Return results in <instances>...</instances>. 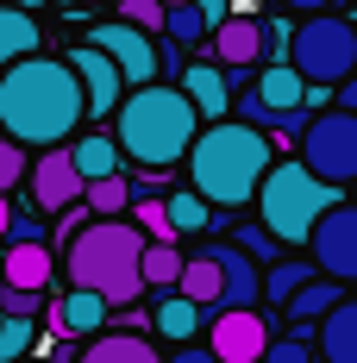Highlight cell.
Here are the masks:
<instances>
[{"label": "cell", "mask_w": 357, "mask_h": 363, "mask_svg": "<svg viewBox=\"0 0 357 363\" xmlns=\"http://www.w3.org/2000/svg\"><path fill=\"white\" fill-rule=\"evenodd\" d=\"M314 363H357V301H332L314 320Z\"/></svg>", "instance_id": "14"}, {"label": "cell", "mask_w": 357, "mask_h": 363, "mask_svg": "<svg viewBox=\"0 0 357 363\" xmlns=\"http://www.w3.org/2000/svg\"><path fill=\"white\" fill-rule=\"evenodd\" d=\"M0 6H26V13H38V6H50V0H0Z\"/></svg>", "instance_id": "38"}, {"label": "cell", "mask_w": 357, "mask_h": 363, "mask_svg": "<svg viewBox=\"0 0 357 363\" xmlns=\"http://www.w3.org/2000/svg\"><path fill=\"white\" fill-rule=\"evenodd\" d=\"M288 69L307 88H332L357 69V26L345 13H314L307 26L288 32Z\"/></svg>", "instance_id": "6"}, {"label": "cell", "mask_w": 357, "mask_h": 363, "mask_svg": "<svg viewBox=\"0 0 357 363\" xmlns=\"http://www.w3.org/2000/svg\"><path fill=\"white\" fill-rule=\"evenodd\" d=\"M163 6H182V0H163Z\"/></svg>", "instance_id": "40"}, {"label": "cell", "mask_w": 357, "mask_h": 363, "mask_svg": "<svg viewBox=\"0 0 357 363\" xmlns=\"http://www.w3.org/2000/svg\"><path fill=\"white\" fill-rule=\"evenodd\" d=\"M282 6H307V13H320L326 0H282Z\"/></svg>", "instance_id": "39"}, {"label": "cell", "mask_w": 357, "mask_h": 363, "mask_svg": "<svg viewBox=\"0 0 357 363\" xmlns=\"http://www.w3.org/2000/svg\"><path fill=\"white\" fill-rule=\"evenodd\" d=\"M6 225H13V194H0V238H6Z\"/></svg>", "instance_id": "37"}, {"label": "cell", "mask_w": 357, "mask_h": 363, "mask_svg": "<svg viewBox=\"0 0 357 363\" xmlns=\"http://www.w3.org/2000/svg\"><path fill=\"white\" fill-rule=\"evenodd\" d=\"M75 363H163V351L150 332H101L75 351Z\"/></svg>", "instance_id": "17"}, {"label": "cell", "mask_w": 357, "mask_h": 363, "mask_svg": "<svg viewBox=\"0 0 357 363\" xmlns=\"http://www.w3.org/2000/svg\"><path fill=\"white\" fill-rule=\"evenodd\" d=\"M157 32L170 38V44H201V38H207V19H201L194 0H182V6H163V26H157Z\"/></svg>", "instance_id": "28"}, {"label": "cell", "mask_w": 357, "mask_h": 363, "mask_svg": "<svg viewBox=\"0 0 357 363\" xmlns=\"http://www.w3.org/2000/svg\"><path fill=\"white\" fill-rule=\"evenodd\" d=\"M263 345H270L263 307H219V313H207V351L219 363H257Z\"/></svg>", "instance_id": "9"}, {"label": "cell", "mask_w": 357, "mask_h": 363, "mask_svg": "<svg viewBox=\"0 0 357 363\" xmlns=\"http://www.w3.org/2000/svg\"><path fill=\"white\" fill-rule=\"evenodd\" d=\"M88 44L107 57L113 69H119V82H126V88H138V82H157V44H150V32L126 26V19H113V26H101Z\"/></svg>", "instance_id": "11"}, {"label": "cell", "mask_w": 357, "mask_h": 363, "mask_svg": "<svg viewBox=\"0 0 357 363\" xmlns=\"http://www.w3.org/2000/svg\"><path fill=\"white\" fill-rule=\"evenodd\" d=\"M251 201H257V219H263V232H270L276 245H307L314 219H320L332 201H345V188L320 182L314 169H301V157H295V163L276 157V163L257 176Z\"/></svg>", "instance_id": "5"}, {"label": "cell", "mask_w": 357, "mask_h": 363, "mask_svg": "<svg viewBox=\"0 0 357 363\" xmlns=\"http://www.w3.org/2000/svg\"><path fill=\"white\" fill-rule=\"evenodd\" d=\"M257 363H314V345L307 338H270Z\"/></svg>", "instance_id": "32"}, {"label": "cell", "mask_w": 357, "mask_h": 363, "mask_svg": "<svg viewBox=\"0 0 357 363\" xmlns=\"http://www.w3.org/2000/svg\"><path fill=\"white\" fill-rule=\"evenodd\" d=\"M194 132H201V113L188 107V94L170 88V82H138L113 107V145H119V157H132L138 169L182 163V150L194 145Z\"/></svg>", "instance_id": "3"}, {"label": "cell", "mask_w": 357, "mask_h": 363, "mask_svg": "<svg viewBox=\"0 0 357 363\" xmlns=\"http://www.w3.org/2000/svg\"><path fill=\"white\" fill-rule=\"evenodd\" d=\"M201 320H207V313L170 289L163 301H157V320H150V332H157V338H176V345H182V338H194V332H201Z\"/></svg>", "instance_id": "25"}, {"label": "cell", "mask_w": 357, "mask_h": 363, "mask_svg": "<svg viewBox=\"0 0 357 363\" xmlns=\"http://www.w3.org/2000/svg\"><path fill=\"white\" fill-rule=\"evenodd\" d=\"M82 6H94V0H82Z\"/></svg>", "instance_id": "41"}, {"label": "cell", "mask_w": 357, "mask_h": 363, "mask_svg": "<svg viewBox=\"0 0 357 363\" xmlns=\"http://www.w3.org/2000/svg\"><path fill=\"white\" fill-rule=\"evenodd\" d=\"M38 44H44V32H38L32 13L26 6H0V69L19 63V57H32Z\"/></svg>", "instance_id": "23"}, {"label": "cell", "mask_w": 357, "mask_h": 363, "mask_svg": "<svg viewBox=\"0 0 357 363\" xmlns=\"http://www.w3.org/2000/svg\"><path fill=\"white\" fill-rule=\"evenodd\" d=\"M32 338H38L32 313H0V363H19L32 351Z\"/></svg>", "instance_id": "30"}, {"label": "cell", "mask_w": 357, "mask_h": 363, "mask_svg": "<svg viewBox=\"0 0 357 363\" xmlns=\"http://www.w3.org/2000/svg\"><path fill=\"white\" fill-rule=\"evenodd\" d=\"M70 163H75V176H82V182L113 176V169H119V145H113V132H82V138L70 145Z\"/></svg>", "instance_id": "24"}, {"label": "cell", "mask_w": 357, "mask_h": 363, "mask_svg": "<svg viewBox=\"0 0 357 363\" xmlns=\"http://www.w3.org/2000/svg\"><path fill=\"white\" fill-rule=\"evenodd\" d=\"M207 38H214L219 69H257V63H263V50H270V26H263L257 13H226Z\"/></svg>", "instance_id": "12"}, {"label": "cell", "mask_w": 357, "mask_h": 363, "mask_svg": "<svg viewBox=\"0 0 357 363\" xmlns=\"http://www.w3.org/2000/svg\"><path fill=\"white\" fill-rule=\"evenodd\" d=\"M44 307V289H6L0 282V313H38Z\"/></svg>", "instance_id": "34"}, {"label": "cell", "mask_w": 357, "mask_h": 363, "mask_svg": "<svg viewBox=\"0 0 357 363\" xmlns=\"http://www.w3.org/2000/svg\"><path fill=\"white\" fill-rule=\"evenodd\" d=\"M301 169H314L332 188L357 182V113L332 107V113L301 125Z\"/></svg>", "instance_id": "7"}, {"label": "cell", "mask_w": 357, "mask_h": 363, "mask_svg": "<svg viewBox=\"0 0 357 363\" xmlns=\"http://www.w3.org/2000/svg\"><path fill=\"white\" fill-rule=\"evenodd\" d=\"M138 251H144V232L132 219H88V225H75L63 238V276H70V289L101 294L107 313H119V307H132L144 294Z\"/></svg>", "instance_id": "4"}, {"label": "cell", "mask_w": 357, "mask_h": 363, "mask_svg": "<svg viewBox=\"0 0 357 363\" xmlns=\"http://www.w3.org/2000/svg\"><path fill=\"white\" fill-rule=\"evenodd\" d=\"M176 269H182L176 238H144V251H138V282H144V289L170 294V289H176Z\"/></svg>", "instance_id": "22"}, {"label": "cell", "mask_w": 357, "mask_h": 363, "mask_svg": "<svg viewBox=\"0 0 357 363\" xmlns=\"http://www.w3.org/2000/svg\"><path fill=\"white\" fill-rule=\"evenodd\" d=\"M88 119V101H82V82L63 57H19L0 69V132L26 150H44V145H63L82 132Z\"/></svg>", "instance_id": "1"}, {"label": "cell", "mask_w": 357, "mask_h": 363, "mask_svg": "<svg viewBox=\"0 0 357 363\" xmlns=\"http://www.w3.org/2000/svg\"><path fill=\"white\" fill-rule=\"evenodd\" d=\"M332 301H345V282H332V276H307L301 289L288 294L282 313H288V326H295V338H307V332H314V320H320Z\"/></svg>", "instance_id": "19"}, {"label": "cell", "mask_w": 357, "mask_h": 363, "mask_svg": "<svg viewBox=\"0 0 357 363\" xmlns=\"http://www.w3.org/2000/svg\"><path fill=\"white\" fill-rule=\"evenodd\" d=\"M26 188H32L38 213H63V207H75V201H82V176H75L70 150L44 145L38 157H26Z\"/></svg>", "instance_id": "10"}, {"label": "cell", "mask_w": 357, "mask_h": 363, "mask_svg": "<svg viewBox=\"0 0 357 363\" xmlns=\"http://www.w3.org/2000/svg\"><path fill=\"white\" fill-rule=\"evenodd\" d=\"M176 294L182 301H194L201 313H214L219 307V294H226V276H219V263H214V251L201 245L194 257H182V269H176Z\"/></svg>", "instance_id": "18"}, {"label": "cell", "mask_w": 357, "mask_h": 363, "mask_svg": "<svg viewBox=\"0 0 357 363\" xmlns=\"http://www.w3.org/2000/svg\"><path fill=\"white\" fill-rule=\"evenodd\" d=\"M251 94H257V101H263L270 113H301V107H307V82L288 69V63H263Z\"/></svg>", "instance_id": "20"}, {"label": "cell", "mask_w": 357, "mask_h": 363, "mask_svg": "<svg viewBox=\"0 0 357 363\" xmlns=\"http://www.w3.org/2000/svg\"><path fill=\"white\" fill-rule=\"evenodd\" d=\"M126 201H132V182L119 176V169H113V176L82 182V207H88L94 219H119V213H126Z\"/></svg>", "instance_id": "26"}, {"label": "cell", "mask_w": 357, "mask_h": 363, "mask_svg": "<svg viewBox=\"0 0 357 363\" xmlns=\"http://www.w3.org/2000/svg\"><path fill=\"white\" fill-rule=\"evenodd\" d=\"M163 363H219L214 351H201V345H188V351H176V357H163Z\"/></svg>", "instance_id": "36"}, {"label": "cell", "mask_w": 357, "mask_h": 363, "mask_svg": "<svg viewBox=\"0 0 357 363\" xmlns=\"http://www.w3.org/2000/svg\"><path fill=\"white\" fill-rule=\"evenodd\" d=\"M307 263L332 276V282H357V207L351 201H332L314 232H307Z\"/></svg>", "instance_id": "8"}, {"label": "cell", "mask_w": 357, "mask_h": 363, "mask_svg": "<svg viewBox=\"0 0 357 363\" xmlns=\"http://www.w3.org/2000/svg\"><path fill=\"white\" fill-rule=\"evenodd\" d=\"M207 213H214V207H207L194 188H182V194H170V201H163V219H170V232H207Z\"/></svg>", "instance_id": "29"}, {"label": "cell", "mask_w": 357, "mask_h": 363, "mask_svg": "<svg viewBox=\"0 0 357 363\" xmlns=\"http://www.w3.org/2000/svg\"><path fill=\"white\" fill-rule=\"evenodd\" d=\"M119 19L138 26V32H157L163 26V0H119Z\"/></svg>", "instance_id": "33"}, {"label": "cell", "mask_w": 357, "mask_h": 363, "mask_svg": "<svg viewBox=\"0 0 357 363\" xmlns=\"http://www.w3.org/2000/svg\"><path fill=\"white\" fill-rule=\"evenodd\" d=\"M182 163H188V188L207 207H245L257 176L276 163V145H270V132H257V125L226 113V119H207L194 132V145L182 150Z\"/></svg>", "instance_id": "2"}, {"label": "cell", "mask_w": 357, "mask_h": 363, "mask_svg": "<svg viewBox=\"0 0 357 363\" xmlns=\"http://www.w3.org/2000/svg\"><path fill=\"white\" fill-rule=\"evenodd\" d=\"M19 182H26V145L0 138V194H13Z\"/></svg>", "instance_id": "31"}, {"label": "cell", "mask_w": 357, "mask_h": 363, "mask_svg": "<svg viewBox=\"0 0 357 363\" xmlns=\"http://www.w3.org/2000/svg\"><path fill=\"white\" fill-rule=\"evenodd\" d=\"M307 276H314V263H295V257H282V263H270V269H263V282H257V301L282 307V301H288L295 289H301Z\"/></svg>", "instance_id": "27"}, {"label": "cell", "mask_w": 357, "mask_h": 363, "mask_svg": "<svg viewBox=\"0 0 357 363\" xmlns=\"http://www.w3.org/2000/svg\"><path fill=\"white\" fill-rule=\"evenodd\" d=\"M50 313H57L63 338H82V332H101V326H107V301H101V294H88V289H70Z\"/></svg>", "instance_id": "21"}, {"label": "cell", "mask_w": 357, "mask_h": 363, "mask_svg": "<svg viewBox=\"0 0 357 363\" xmlns=\"http://www.w3.org/2000/svg\"><path fill=\"white\" fill-rule=\"evenodd\" d=\"M182 94H188V107L201 119H226L232 113V75L219 63H188L182 69Z\"/></svg>", "instance_id": "16"}, {"label": "cell", "mask_w": 357, "mask_h": 363, "mask_svg": "<svg viewBox=\"0 0 357 363\" xmlns=\"http://www.w3.org/2000/svg\"><path fill=\"white\" fill-rule=\"evenodd\" d=\"M50 276H57V251L44 238H6V251H0V282L6 289H44Z\"/></svg>", "instance_id": "15"}, {"label": "cell", "mask_w": 357, "mask_h": 363, "mask_svg": "<svg viewBox=\"0 0 357 363\" xmlns=\"http://www.w3.org/2000/svg\"><path fill=\"white\" fill-rule=\"evenodd\" d=\"M63 63H70V69H75V82H82V101H88V113H101V119H107V113L119 107V94H126L119 69H113V63L101 57V50H94V44H75Z\"/></svg>", "instance_id": "13"}, {"label": "cell", "mask_w": 357, "mask_h": 363, "mask_svg": "<svg viewBox=\"0 0 357 363\" xmlns=\"http://www.w3.org/2000/svg\"><path fill=\"white\" fill-rule=\"evenodd\" d=\"M194 6H201V19H207V32H214L219 19H226V13H232V6H226V0H194Z\"/></svg>", "instance_id": "35"}]
</instances>
